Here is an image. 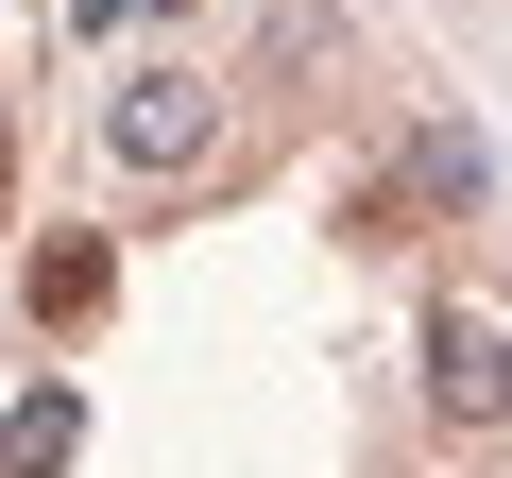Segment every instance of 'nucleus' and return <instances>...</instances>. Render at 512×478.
I'll return each mask as SVG.
<instances>
[{
  "mask_svg": "<svg viewBox=\"0 0 512 478\" xmlns=\"http://www.w3.org/2000/svg\"><path fill=\"white\" fill-rule=\"evenodd\" d=\"M69 461V393H18V410H0V478H52Z\"/></svg>",
  "mask_w": 512,
  "mask_h": 478,
  "instance_id": "4",
  "label": "nucleus"
},
{
  "mask_svg": "<svg viewBox=\"0 0 512 478\" xmlns=\"http://www.w3.org/2000/svg\"><path fill=\"white\" fill-rule=\"evenodd\" d=\"M427 427H512V308H427Z\"/></svg>",
  "mask_w": 512,
  "mask_h": 478,
  "instance_id": "1",
  "label": "nucleus"
},
{
  "mask_svg": "<svg viewBox=\"0 0 512 478\" xmlns=\"http://www.w3.org/2000/svg\"><path fill=\"white\" fill-rule=\"evenodd\" d=\"M103 137H120L137 171H188V154H205V86H188V69H154V86H120V103H103Z\"/></svg>",
  "mask_w": 512,
  "mask_h": 478,
  "instance_id": "2",
  "label": "nucleus"
},
{
  "mask_svg": "<svg viewBox=\"0 0 512 478\" xmlns=\"http://www.w3.org/2000/svg\"><path fill=\"white\" fill-rule=\"evenodd\" d=\"M0 205H18V154H0Z\"/></svg>",
  "mask_w": 512,
  "mask_h": 478,
  "instance_id": "5",
  "label": "nucleus"
},
{
  "mask_svg": "<svg viewBox=\"0 0 512 478\" xmlns=\"http://www.w3.org/2000/svg\"><path fill=\"white\" fill-rule=\"evenodd\" d=\"M103 291H120L103 239H52V257H35V325H52V342H69V325H103Z\"/></svg>",
  "mask_w": 512,
  "mask_h": 478,
  "instance_id": "3",
  "label": "nucleus"
}]
</instances>
